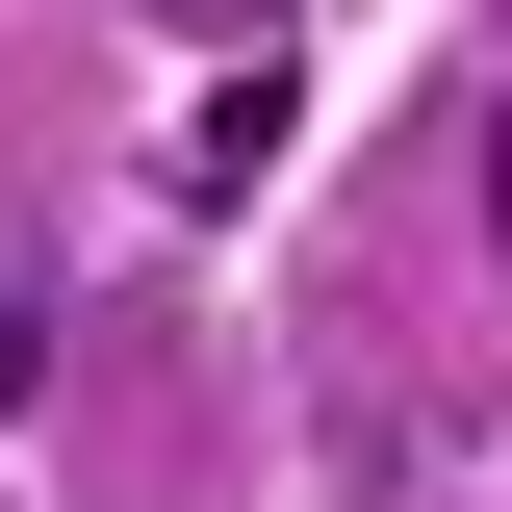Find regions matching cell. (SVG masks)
I'll list each match as a JSON object with an SVG mask.
<instances>
[{
    "instance_id": "cell-1",
    "label": "cell",
    "mask_w": 512,
    "mask_h": 512,
    "mask_svg": "<svg viewBox=\"0 0 512 512\" xmlns=\"http://www.w3.org/2000/svg\"><path fill=\"white\" fill-rule=\"evenodd\" d=\"M487 256H512V128H487Z\"/></svg>"
},
{
    "instance_id": "cell-2",
    "label": "cell",
    "mask_w": 512,
    "mask_h": 512,
    "mask_svg": "<svg viewBox=\"0 0 512 512\" xmlns=\"http://www.w3.org/2000/svg\"><path fill=\"white\" fill-rule=\"evenodd\" d=\"M180 26H231V0H180Z\"/></svg>"
}]
</instances>
